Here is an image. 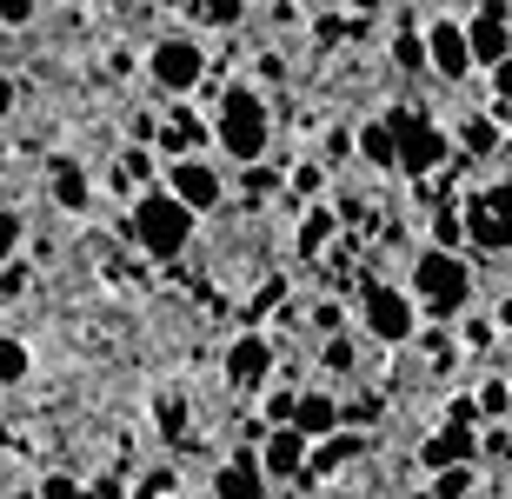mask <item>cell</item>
Masks as SVG:
<instances>
[{
  "mask_svg": "<svg viewBox=\"0 0 512 499\" xmlns=\"http://www.w3.org/2000/svg\"><path fill=\"white\" fill-rule=\"evenodd\" d=\"M493 327H499V333H512V300H499V307H493Z\"/></svg>",
  "mask_w": 512,
  "mask_h": 499,
  "instance_id": "obj_41",
  "label": "cell"
},
{
  "mask_svg": "<svg viewBox=\"0 0 512 499\" xmlns=\"http://www.w3.org/2000/svg\"><path fill=\"white\" fill-rule=\"evenodd\" d=\"M493 94L512 100V60H499V67H493Z\"/></svg>",
  "mask_w": 512,
  "mask_h": 499,
  "instance_id": "obj_37",
  "label": "cell"
},
{
  "mask_svg": "<svg viewBox=\"0 0 512 499\" xmlns=\"http://www.w3.org/2000/svg\"><path fill=\"white\" fill-rule=\"evenodd\" d=\"M120 180H153V154L147 147H127V154H120Z\"/></svg>",
  "mask_w": 512,
  "mask_h": 499,
  "instance_id": "obj_26",
  "label": "cell"
},
{
  "mask_svg": "<svg viewBox=\"0 0 512 499\" xmlns=\"http://www.w3.org/2000/svg\"><path fill=\"white\" fill-rule=\"evenodd\" d=\"M393 54H399V67H426V34H399Z\"/></svg>",
  "mask_w": 512,
  "mask_h": 499,
  "instance_id": "obj_28",
  "label": "cell"
},
{
  "mask_svg": "<svg viewBox=\"0 0 512 499\" xmlns=\"http://www.w3.org/2000/svg\"><path fill=\"white\" fill-rule=\"evenodd\" d=\"M200 14H207L213 27H233V20L247 14V0H207V7H200Z\"/></svg>",
  "mask_w": 512,
  "mask_h": 499,
  "instance_id": "obj_30",
  "label": "cell"
},
{
  "mask_svg": "<svg viewBox=\"0 0 512 499\" xmlns=\"http://www.w3.org/2000/svg\"><path fill=\"white\" fill-rule=\"evenodd\" d=\"M340 400L333 393H300V406H293V426H300L306 440H326V433H340Z\"/></svg>",
  "mask_w": 512,
  "mask_h": 499,
  "instance_id": "obj_16",
  "label": "cell"
},
{
  "mask_svg": "<svg viewBox=\"0 0 512 499\" xmlns=\"http://www.w3.org/2000/svg\"><path fill=\"white\" fill-rule=\"evenodd\" d=\"M193 220H200V213H193L173 187H147L140 200H133V213H127V240L140 253H153V260H173V253H187Z\"/></svg>",
  "mask_w": 512,
  "mask_h": 499,
  "instance_id": "obj_1",
  "label": "cell"
},
{
  "mask_svg": "<svg viewBox=\"0 0 512 499\" xmlns=\"http://www.w3.org/2000/svg\"><path fill=\"white\" fill-rule=\"evenodd\" d=\"M499 160H506V180H512V140H499Z\"/></svg>",
  "mask_w": 512,
  "mask_h": 499,
  "instance_id": "obj_44",
  "label": "cell"
},
{
  "mask_svg": "<svg viewBox=\"0 0 512 499\" xmlns=\"http://www.w3.org/2000/svg\"><path fill=\"white\" fill-rule=\"evenodd\" d=\"M20 287H27V267H14V260H7V273H0V300H14Z\"/></svg>",
  "mask_w": 512,
  "mask_h": 499,
  "instance_id": "obj_35",
  "label": "cell"
},
{
  "mask_svg": "<svg viewBox=\"0 0 512 499\" xmlns=\"http://www.w3.org/2000/svg\"><path fill=\"white\" fill-rule=\"evenodd\" d=\"M40 14V0H0V27H27Z\"/></svg>",
  "mask_w": 512,
  "mask_h": 499,
  "instance_id": "obj_29",
  "label": "cell"
},
{
  "mask_svg": "<svg viewBox=\"0 0 512 499\" xmlns=\"http://www.w3.org/2000/svg\"><path fill=\"white\" fill-rule=\"evenodd\" d=\"M266 493H273V480H266L260 453H247V446L213 473V499H266Z\"/></svg>",
  "mask_w": 512,
  "mask_h": 499,
  "instance_id": "obj_13",
  "label": "cell"
},
{
  "mask_svg": "<svg viewBox=\"0 0 512 499\" xmlns=\"http://www.w3.org/2000/svg\"><path fill=\"white\" fill-rule=\"evenodd\" d=\"M167 187L180 193L193 213H213L220 200H227V180H220V167H213V160H193V154L167 160Z\"/></svg>",
  "mask_w": 512,
  "mask_h": 499,
  "instance_id": "obj_7",
  "label": "cell"
},
{
  "mask_svg": "<svg viewBox=\"0 0 512 499\" xmlns=\"http://www.w3.org/2000/svg\"><path fill=\"white\" fill-rule=\"evenodd\" d=\"M207 140H213V127H207V120L193 114V107H173V120L160 127V154H173V160H180V154H193V147H207Z\"/></svg>",
  "mask_w": 512,
  "mask_h": 499,
  "instance_id": "obj_15",
  "label": "cell"
},
{
  "mask_svg": "<svg viewBox=\"0 0 512 499\" xmlns=\"http://www.w3.org/2000/svg\"><path fill=\"white\" fill-rule=\"evenodd\" d=\"M34 380V346L20 333H0V386H27Z\"/></svg>",
  "mask_w": 512,
  "mask_h": 499,
  "instance_id": "obj_19",
  "label": "cell"
},
{
  "mask_svg": "<svg viewBox=\"0 0 512 499\" xmlns=\"http://www.w3.org/2000/svg\"><path fill=\"white\" fill-rule=\"evenodd\" d=\"M426 67H433L439 80H466L473 74V40H466V27H459L453 14H439L433 27H426Z\"/></svg>",
  "mask_w": 512,
  "mask_h": 499,
  "instance_id": "obj_8",
  "label": "cell"
},
{
  "mask_svg": "<svg viewBox=\"0 0 512 499\" xmlns=\"http://www.w3.org/2000/svg\"><path fill=\"white\" fill-rule=\"evenodd\" d=\"M413 293H426V313H433L439 327H453V313L473 300V267L446 247H426L413 260Z\"/></svg>",
  "mask_w": 512,
  "mask_h": 499,
  "instance_id": "obj_3",
  "label": "cell"
},
{
  "mask_svg": "<svg viewBox=\"0 0 512 499\" xmlns=\"http://www.w3.org/2000/svg\"><path fill=\"white\" fill-rule=\"evenodd\" d=\"M353 154L366 160V167H399V134H393V120H366L360 134H353Z\"/></svg>",
  "mask_w": 512,
  "mask_h": 499,
  "instance_id": "obj_17",
  "label": "cell"
},
{
  "mask_svg": "<svg viewBox=\"0 0 512 499\" xmlns=\"http://www.w3.org/2000/svg\"><path fill=\"white\" fill-rule=\"evenodd\" d=\"M360 320H366V333H373L380 346H406V340L419 333L413 293L386 287V280H366V293H360Z\"/></svg>",
  "mask_w": 512,
  "mask_h": 499,
  "instance_id": "obj_5",
  "label": "cell"
},
{
  "mask_svg": "<svg viewBox=\"0 0 512 499\" xmlns=\"http://www.w3.org/2000/svg\"><path fill=\"white\" fill-rule=\"evenodd\" d=\"M446 420H453V426H479L486 413H479V400H453V406H446Z\"/></svg>",
  "mask_w": 512,
  "mask_h": 499,
  "instance_id": "obj_32",
  "label": "cell"
},
{
  "mask_svg": "<svg viewBox=\"0 0 512 499\" xmlns=\"http://www.w3.org/2000/svg\"><path fill=\"white\" fill-rule=\"evenodd\" d=\"M340 7H353V14H380L386 0H340Z\"/></svg>",
  "mask_w": 512,
  "mask_h": 499,
  "instance_id": "obj_42",
  "label": "cell"
},
{
  "mask_svg": "<svg viewBox=\"0 0 512 499\" xmlns=\"http://www.w3.org/2000/svg\"><path fill=\"white\" fill-rule=\"evenodd\" d=\"M87 493V486L74 480V473H47V480H40V499H80Z\"/></svg>",
  "mask_w": 512,
  "mask_h": 499,
  "instance_id": "obj_27",
  "label": "cell"
},
{
  "mask_svg": "<svg viewBox=\"0 0 512 499\" xmlns=\"http://www.w3.org/2000/svg\"><path fill=\"white\" fill-rule=\"evenodd\" d=\"M7 499H40V486H14V493H7Z\"/></svg>",
  "mask_w": 512,
  "mask_h": 499,
  "instance_id": "obj_43",
  "label": "cell"
},
{
  "mask_svg": "<svg viewBox=\"0 0 512 499\" xmlns=\"http://www.w3.org/2000/svg\"><path fill=\"white\" fill-rule=\"evenodd\" d=\"M293 406H300V386H293V380H280V386H266L260 420H266V426H293Z\"/></svg>",
  "mask_w": 512,
  "mask_h": 499,
  "instance_id": "obj_20",
  "label": "cell"
},
{
  "mask_svg": "<svg viewBox=\"0 0 512 499\" xmlns=\"http://www.w3.org/2000/svg\"><path fill=\"white\" fill-rule=\"evenodd\" d=\"M326 233H333V213L313 207V213H306V227H300V253H320V247H326Z\"/></svg>",
  "mask_w": 512,
  "mask_h": 499,
  "instance_id": "obj_24",
  "label": "cell"
},
{
  "mask_svg": "<svg viewBox=\"0 0 512 499\" xmlns=\"http://www.w3.org/2000/svg\"><path fill=\"white\" fill-rule=\"evenodd\" d=\"M213 140H220V154L240 160V167H253V160L266 154V140H273V114H266V94L260 87H227L220 94V114H213Z\"/></svg>",
  "mask_w": 512,
  "mask_h": 499,
  "instance_id": "obj_2",
  "label": "cell"
},
{
  "mask_svg": "<svg viewBox=\"0 0 512 499\" xmlns=\"http://www.w3.org/2000/svg\"><path fill=\"white\" fill-rule=\"evenodd\" d=\"M473 486H479L473 466H439V473H433V493H439V499H466Z\"/></svg>",
  "mask_w": 512,
  "mask_h": 499,
  "instance_id": "obj_21",
  "label": "cell"
},
{
  "mask_svg": "<svg viewBox=\"0 0 512 499\" xmlns=\"http://www.w3.org/2000/svg\"><path fill=\"white\" fill-rule=\"evenodd\" d=\"M479 413H486V420L512 413V373H493V380L479 386Z\"/></svg>",
  "mask_w": 512,
  "mask_h": 499,
  "instance_id": "obj_23",
  "label": "cell"
},
{
  "mask_svg": "<svg viewBox=\"0 0 512 499\" xmlns=\"http://www.w3.org/2000/svg\"><path fill=\"white\" fill-rule=\"evenodd\" d=\"M433 247H446V253L466 247V220H459V207H439L433 213Z\"/></svg>",
  "mask_w": 512,
  "mask_h": 499,
  "instance_id": "obj_22",
  "label": "cell"
},
{
  "mask_svg": "<svg viewBox=\"0 0 512 499\" xmlns=\"http://www.w3.org/2000/svg\"><path fill=\"white\" fill-rule=\"evenodd\" d=\"M473 460H479V426L439 420L433 433H426V446H419V466H426V473H439V466H473Z\"/></svg>",
  "mask_w": 512,
  "mask_h": 499,
  "instance_id": "obj_11",
  "label": "cell"
},
{
  "mask_svg": "<svg viewBox=\"0 0 512 499\" xmlns=\"http://www.w3.org/2000/svg\"><path fill=\"white\" fill-rule=\"evenodd\" d=\"M386 120H393V134H399V173L426 180V173H439L453 160V134L433 127L426 114H386Z\"/></svg>",
  "mask_w": 512,
  "mask_h": 499,
  "instance_id": "obj_6",
  "label": "cell"
},
{
  "mask_svg": "<svg viewBox=\"0 0 512 499\" xmlns=\"http://www.w3.org/2000/svg\"><path fill=\"white\" fill-rule=\"evenodd\" d=\"M87 200H94L87 167H80V160H54V207L60 213H87Z\"/></svg>",
  "mask_w": 512,
  "mask_h": 499,
  "instance_id": "obj_18",
  "label": "cell"
},
{
  "mask_svg": "<svg viewBox=\"0 0 512 499\" xmlns=\"http://www.w3.org/2000/svg\"><path fill=\"white\" fill-rule=\"evenodd\" d=\"M306 460H313V440H306L300 426H266V440H260L266 480H300Z\"/></svg>",
  "mask_w": 512,
  "mask_h": 499,
  "instance_id": "obj_10",
  "label": "cell"
},
{
  "mask_svg": "<svg viewBox=\"0 0 512 499\" xmlns=\"http://www.w3.org/2000/svg\"><path fill=\"white\" fill-rule=\"evenodd\" d=\"M320 180H326V173L313 167V160H300V167L286 173V200H306V193H320Z\"/></svg>",
  "mask_w": 512,
  "mask_h": 499,
  "instance_id": "obj_25",
  "label": "cell"
},
{
  "mask_svg": "<svg viewBox=\"0 0 512 499\" xmlns=\"http://www.w3.org/2000/svg\"><path fill=\"white\" fill-rule=\"evenodd\" d=\"M227 386L233 393H253V386H266V373H273V340H266V333H240V340L227 346Z\"/></svg>",
  "mask_w": 512,
  "mask_h": 499,
  "instance_id": "obj_9",
  "label": "cell"
},
{
  "mask_svg": "<svg viewBox=\"0 0 512 499\" xmlns=\"http://www.w3.org/2000/svg\"><path fill=\"white\" fill-rule=\"evenodd\" d=\"M466 40H473V67L493 74L499 60H512V27H506V7H479V20H466Z\"/></svg>",
  "mask_w": 512,
  "mask_h": 499,
  "instance_id": "obj_12",
  "label": "cell"
},
{
  "mask_svg": "<svg viewBox=\"0 0 512 499\" xmlns=\"http://www.w3.org/2000/svg\"><path fill=\"white\" fill-rule=\"evenodd\" d=\"M160 7H187V0H160Z\"/></svg>",
  "mask_w": 512,
  "mask_h": 499,
  "instance_id": "obj_46",
  "label": "cell"
},
{
  "mask_svg": "<svg viewBox=\"0 0 512 499\" xmlns=\"http://www.w3.org/2000/svg\"><path fill=\"white\" fill-rule=\"evenodd\" d=\"M406 499H439V493H433V486H426V493H406Z\"/></svg>",
  "mask_w": 512,
  "mask_h": 499,
  "instance_id": "obj_45",
  "label": "cell"
},
{
  "mask_svg": "<svg viewBox=\"0 0 512 499\" xmlns=\"http://www.w3.org/2000/svg\"><path fill=\"white\" fill-rule=\"evenodd\" d=\"M313 327H320V333H340L346 320H340V307H320V313H313Z\"/></svg>",
  "mask_w": 512,
  "mask_h": 499,
  "instance_id": "obj_38",
  "label": "cell"
},
{
  "mask_svg": "<svg viewBox=\"0 0 512 499\" xmlns=\"http://www.w3.org/2000/svg\"><path fill=\"white\" fill-rule=\"evenodd\" d=\"M7 114H14V80L0 74V120H7Z\"/></svg>",
  "mask_w": 512,
  "mask_h": 499,
  "instance_id": "obj_40",
  "label": "cell"
},
{
  "mask_svg": "<svg viewBox=\"0 0 512 499\" xmlns=\"http://www.w3.org/2000/svg\"><path fill=\"white\" fill-rule=\"evenodd\" d=\"M20 240V213H0V267H7V253H14Z\"/></svg>",
  "mask_w": 512,
  "mask_h": 499,
  "instance_id": "obj_33",
  "label": "cell"
},
{
  "mask_svg": "<svg viewBox=\"0 0 512 499\" xmlns=\"http://www.w3.org/2000/svg\"><path fill=\"white\" fill-rule=\"evenodd\" d=\"M486 200H493V207H499V213H506V220H512V180H499V187L486 193Z\"/></svg>",
  "mask_w": 512,
  "mask_h": 499,
  "instance_id": "obj_39",
  "label": "cell"
},
{
  "mask_svg": "<svg viewBox=\"0 0 512 499\" xmlns=\"http://www.w3.org/2000/svg\"><path fill=\"white\" fill-rule=\"evenodd\" d=\"M80 499H100V493H94V486H87V493H80Z\"/></svg>",
  "mask_w": 512,
  "mask_h": 499,
  "instance_id": "obj_47",
  "label": "cell"
},
{
  "mask_svg": "<svg viewBox=\"0 0 512 499\" xmlns=\"http://www.w3.org/2000/svg\"><path fill=\"white\" fill-rule=\"evenodd\" d=\"M326 366H333V373H353V340H333V346H326Z\"/></svg>",
  "mask_w": 512,
  "mask_h": 499,
  "instance_id": "obj_34",
  "label": "cell"
},
{
  "mask_svg": "<svg viewBox=\"0 0 512 499\" xmlns=\"http://www.w3.org/2000/svg\"><path fill=\"white\" fill-rule=\"evenodd\" d=\"M466 147H473V154H499V140H493L486 120H466Z\"/></svg>",
  "mask_w": 512,
  "mask_h": 499,
  "instance_id": "obj_31",
  "label": "cell"
},
{
  "mask_svg": "<svg viewBox=\"0 0 512 499\" xmlns=\"http://www.w3.org/2000/svg\"><path fill=\"white\" fill-rule=\"evenodd\" d=\"M147 80L160 87V94L173 100H187L200 80H207V47L193 34H167V40H153V54H147Z\"/></svg>",
  "mask_w": 512,
  "mask_h": 499,
  "instance_id": "obj_4",
  "label": "cell"
},
{
  "mask_svg": "<svg viewBox=\"0 0 512 499\" xmlns=\"http://www.w3.org/2000/svg\"><path fill=\"white\" fill-rule=\"evenodd\" d=\"M459 220H466V240H473L479 253H506L512 247V220L493 207V200H486V193H479V200H466V207H459Z\"/></svg>",
  "mask_w": 512,
  "mask_h": 499,
  "instance_id": "obj_14",
  "label": "cell"
},
{
  "mask_svg": "<svg viewBox=\"0 0 512 499\" xmlns=\"http://www.w3.org/2000/svg\"><path fill=\"white\" fill-rule=\"evenodd\" d=\"M479 453H493V460H512V433H486V440H479Z\"/></svg>",
  "mask_w": 512,
  "mask_h": 499,
  "instance_id": "obj_36",
  "label": "cell"
}]
</instances>
